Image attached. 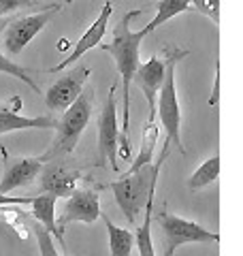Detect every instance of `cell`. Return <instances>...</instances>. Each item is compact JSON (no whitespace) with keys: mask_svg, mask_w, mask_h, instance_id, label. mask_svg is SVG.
Instances as JSON below:
<instances>
[{"mask_svg":"<svg viewBox=\"0 0 243 256\" xmlns=\"http://www.w3.org/2000/svg\"><path fill=\"white\" fill-rule=\"evenodd\" d=\"M148 13V9H130L124 13L116 28H113V41L111 43H100L98 47L109 54L113 60H116V66H118V73L120 79L124 84V120H122V126L124 130L120 132V148H118V154L128 158L130 156V141H128V126H130V84H132V77L139 68V52H141V43L145 38V32L139 30L134 32L130 28V24L134 18H141V15Z\"/></svg>","mask_w":243,"mask_h":256,"instance_id":"1","label":"cell"},{"mask_svg":"<svg viewBox=\"0 0 243 256\" xmlns=\"http://www.w3.org/2000/svg\"><path fill=\"white\" fill-rule=\"evenodd\" d=\"M168 150H171V143L164 141L158 160H152V164L141 166L139 171L124 173L120 180L109 184V190L113 192V196H116V203L120 205L122 214L126 216V220L130 224L139 220L148 196L152 192H156V184L160 178L162 164H164V160L168 156Z\"/></svg>","mask_w":243,"mask_h":256,"instance_id":"2","label":"cell"},{"mask_svg":"<svg viewBox=\"0 0 243 256\" xmlns=\"http://www.w3.org/2000/svg\"><path fill=\"white\" fill-rule=\"evenodd\" d=\"M92 109H94V88L84 86V90L72 100V105L64 109L62 118L56 122V137L52 141V146L40 154L43 162L60 160L75 152L81 134H84V130L92 120Z\"/></svg>","mask_w":243,"mask_h":256,"instance_id":"3","label":"cell"},{"mask_svg":"<svg viewBox=\"0 0 243 256\" xmlns=\"http://www.w3.org/2000/svg\"><path fill=\"white\" fill-rule=\"evenodd\" d=\"M190 52L188 50H182L177 45H164L162 47V56L166 60V66H164V79H162V86L158 90L156 98V114L160 116V124L162 128L166 130V141L175 143V148L180 150V154H186V148L182 143V134H180V128H182V109H180V98H177V88H175V66L177 62L184 60Z\"/></svg>","mask_w":243,"mask_h":256,"instance_id":"4","label":"cell"},{"mask_svg":"<svg viewBox=\"0 0 243 256\" xmlns=\"http://www.w3.org/2000/svg\"><path fill=\"white\" fill-rule=\"evenodd\" d=\"M158 224L164 235V256H173L177 248H182L186 244H218L220 235L214 230L202 228L200 224L186 220L182 216L171 214L162 205V210L158 212Z\"/></svg>","mask_w":243,"mask_h":256,"instance_id":"5","label":"cell"},{"mask_svg":"<svg viewBox=\"0 0 243 256\" xmlns=\"http://www.w3.org/2000/svg\"><path fill=\"white\" fill-rule=\"evenodd\" d=\"M102 184L92 182V178L84 175V186L75 188L68 194L66 203L62 207V214L58 218V228L64 233V228L72 222H84V224H94L100 218V190Z\"/></svg>","mask_w":243,"mask_h":256,"instance_id":"6","label":"cell"},{"mask_svg":"<svg viewBox=\"0 0 243 256\" xmlns=\"http://www.w3.org/2000/svg\"><path fill=\"white\" fill-rule=\"evenodd\" d=\"M60 4H52L43 11H36L32 15H22V18H13L9 26L4 28V50L9 56H20L26 45L34 38L47 24H50L56 15L60 13Z\"/></svg>","mask_w":243,"mask_h":256,"instance_id":"7","label":"cell"},{"mask_svg":"<svg viewBox=\"0 0 243 256\" xmlns=\"http://www.w3.org/2000/svg\"><path fill=\"white\" fill-rule=\"evenodd\" d=\"M118 84H111L107 92V100L98 118V166L107 164L113 171H120L118 148H120V128H118Z\"/></svg>","mask_w":243,"mask_h":256,"instance_id":"8","label":"cell"},{"mask_svg":"<svg viewBox=\"0 0 243 256\" xmlns=\"http://www.w3.org/2000/svg\"><path fill=\"white\" fill-rule=\"evenodd\" d=\"M2 156V178H0V194H9L18 188H28L36 182L40 169H43V160L36 158H22L11 156L4 148H0Z\"/></svg>","mask_w":243,"mask_h":256,"instance_id":"9","label":"cell"},{"mask_svg":"<svg viewBox=\"0 0 243 256\" xmlns=\"http://www.w3.org/2000/svg\"><path fill=\"white\" fill-rule=\"evenodd\" d=\"M68 68H70L68 73H64L45 92V105L50 111H64L68 105H72V100L79 96V92L84 90L86 82L92 75V70L86 64H77V66H68Z\"/></svg>","mask_w":243,"mask_h":256,"instance_id":"10","label":"cell"},{"mask_svg":"<svg viewBox=\"0 0 243 256\" xmlns=\"http://www.w3.org/2000/svg\"><path fill=\"white\" fill-rule=\"evenodd\" d=\"M38 175H40L38 194H52L56 198L68 196L77 188V184L84 180V173L81 171L70 169V166H66L64 162H58V160L43 162V169H40Z\"/></svg>","mask_w":243,"mask_h":256,"instance_id":"11","label":"cell"},{"mask_svg":"<svg viewBox=\"0 0 243 256\" xmlns=\"http://www.w3.org/2000/svg\"><path fill=\"white\" fill-rule=\"evenodd\" d=\"M164 66H166L164 56L154 54L145 64H139V68H136V73L132 77V82L139 86V90L143 92L145 100L150 105L148 122H156V98H158L162 79H164Z\"/></svg>","mask_w":243,"mask_h":256,"instance_id":"12","label":"cell"},{"mask_svg":"<svg viewBox=\"0 0 243 256\" xmlns=\"http://www.w3.org/2000/svg\"><path fill=\"white\" fill-rule=\"evenodd\" d=\"M111 13H113V4L107 2V4H104L102 9H100V15L94 20V24H90V28H88L84 34H81V38H79L77 45H75V50H72V52L66 56V60H62L60 64H56L54 68H50V73H60V70L72 66V64H75L84 54L90 52L92 47H98L100 41H102V36H104V32H107V24H109Z\"/></svg>","mask_w":243,"mask_h":256,"instance_id":"13","label":"cell"},{"mask_svg":"<svg viewBox=\"0 0 243 256\" xmlns=\"http://www.w3.org/2000/svg\"><path fill=\"white\" fill-rule=\"evenodd\" d=\"M56 201H58V198L52 196V194L22 196V205H24V203L32 205V212H28V214H30L38 224H43V228L47 230V233L58 239V244L64 248V242H62L64 233L58 228V224H56Z\"/></svg>","mask_w":243,"mask_h":256,"instance_id":"14","label":"cell"},{"mask_svg":"<svg viewBox=\"0 0 243 256\" xmlns=\"http://www.w3.org/2000/svg\"><path fill=\"white\" fill-rule=\"evenodd\" d=\"M58 120L52 116H38V118H26L20 116L18 111H2L0 114V134L15 132V130H28V128H56Z\"/></svg>","mask_w":243,"mask_h":256,"instance_id":"15","label":"cell"},{"mask_svg":"<svg viewBox=\"0 0 243 256\" xmlns=\"http://www.w3.org/2000/svg\"><path fill=\"white\" fill-rule=\"evenodd\" d=\"M100 218L107 226V235H109V256H130L132 248H134V235L130 230L113 224L111 218H107V214H100Z\"/></svg>","mask_w":243,"mask_h":256,"instance_id":"16","label":"cell"},{"mask_svg":"<svg viewBox=\"0 0 243 256\" xmlns=\"http://www.w3.org/2000/svg\"><path fill=\"white\" fill-rule=\"evenodd\" d=\"M154 198H156V192H152L145 201L143 207V222L141 226L136 228L134 233V246L139 250V256H156L154 252V244H152V220H154Z\"/></svg>","mask_w":243,"mask_h":256,"instance_id":"17","label":"cell"},{"mask_svg":"<svg viewBox=\"0 0 243 256\" xmlns=\"http://www.w3.org/2000/svg\"><path fill=\"white\" fill-rule=\"evenodd\" d=\"M190 6H192V0H160V2L156 4V15H154V20L143 28L145 36L152 34L154 30H158L164 22L173 20L175 15H182L186 11H190Z\"/></svg>","mask_w":243,"mask_h":256,"instance_id":"18","label":"cell"},{"mask_svg":"<svg viewBox=\"0 0 243 256\" xmlns=\"http://www.w3.org/2000/svg\"><path fill=\"white\" fill-rule=\"evenodd\" d=\"M156 146H158V126L156 122H148L143 128V141H141V150L136 154L134 162L130 164V169L126 173H132V171H139L141 166H148L152 164L154 154H156Z\"/></svg>","mask_w":243,"mask_h":256,"instance_id":"19","label":"cell"},{"mask_svg":"<svg viewBox=\"0 0 243 256\" xmlns=\"http://www.w3.org/2000/svg\"><path fill=\"white\" fill-rule=\"evenodd\" d=\"M220 175V156H212L202 162L196 171H194L190 178H188V188L190 190H202L207 188L209 184H214Z\"/></svg>","mask_w":243,"mask_h":256,"instance_id":"20","label":"cell"},{"mask_svg":"<svg viewBox=\"0 0 243 256\" xmlns=\"http://www.w3.org/2000/svg\"><path fill=\"white\" fill-rule=\"evenodd\" d=\"M0 73H4V75H11V77H15V79H22L24 84H26L32 92H36V94H40V88H38V84L32 79V70L30 68H26V66H22V64H18L15 60H11V58H6V56L0 52Z\"/></svg>","mask_w":243,"mask_h":256,"instance_id":"21","label":"cell"},{"mask_svg":"<svg viewBox=\"0 0 243 256\" xmlns=\"http://www.w3.org/2000/svg\"><path fill=\"white\" fill-rule=\"evenodd\" d=\"M52 4H40L38 0H0V18H6V15H18L20 11L26 9H38L43 11Z\"/></svg>","mask_w":243,"mask_h":256,"instance_id":"22","label":"cell"},{"mask_svg":"<svg viewBox=\"0 0 243 256\" xmlns=\"http://www.w3.org/2000/svg\"><path fill=\"white\" fill-rule=\"evenodd\" d=\"M32 230H34V237H36L40 256H60L58 252H56V242H54V237L43 228V224L32 222Z\"/></svg>","mask_w":243,"mask_h":256,"instance_id":"23","label":"cell"},{"mask_svg":"<svg viewBox=\"0 0 243 256\" xmlns=\"http://www.w3.org/2000/svg\"><path fill=\"white\" fill-rule=\"evenodd\" d=\"M190 9H194L196 13L209 18L216 26L220 24V0H192Z\"/></svg>","mask_w":243,"mask_h":256,"instance_id":"24","label":"cell"},{"mask_svg":"<svg viewBox=\"0 0 243 256\" xmlns=\"http://www.w3.org/2000/svg\"><path fill=\"white\" fill-rule=\"evenodd\" d=\"M218 98H220V62H216V77H214L212 96H209V107H216Z\"/></svg>","mask_w":243,"mask_h":256,"instance_id":"25","label":"cell"},{"mask_svg":"<svg viewBox=\"0 0 243 256\" xmlns=\"http://www.w3.org/2000/svg\"><path fill=\"white\" fill-rule=\"evenodd\" d=\"M22 107H24L22 96L20 94H13L9 100L0 102V114H2V111H22Z\"/></svg>","mask_w":243,"mask_h":256,"instance_id":"26","label":"cell"},{"mask_svg":"<svg viewBox=\"0 0 243 256\" xmlns=\"http://www.w3.org/2000/svg\"><path fill=\"white\" fill-rule=\"evenodd\" d=\"M2 205H22V196H6L0 194V218L6 220V214H11L9 210H2Z\"/></svg>","mask_w":243,"mask_h":256,"instance_id":"27","label":"cell"},{"mask_svg":"<svg viewBox=\"0 0 243 256\" xmlns=\"http://www.w3.org/2000/svg\"><path fill=\"white\" fill-rule=\"evenodd\" d=\"M13 18H18V15H6V18H0V32H4V28L9 26V22H11Z\"/></svg>","mask_w":243,"mask_h":256,"instance_id":"28","label":"cell"},{"mask_svg":"<svg viewBox=\"0 0 243 256\" xmlns=\"http://www.w3.org/2000/svg\"><path fill=\"white\" fill-rule=\"evenodd\" d=\"M58 50H68V41H66V38H62V41H60V45H58Z\"/></svg>","mask_w":243,"mask_h":256,"instance_id":"29","label":"cell"},{"mask_svg":"<svg viewBox=\"0 0 243 256\" xmlns=\"http://www.w3.org/2000/svg\"><path fill=\"white\" fill-rule=\"evenodd\" d=\"M64 256H68V254H66V250H64Z\"/></svg>","mask_w":243,"mask_h":256,"instance_id":"30","label":"cell"},{"mask_svg":"<svg viewBox=\"0 0 243 256\" xmlns=\"http://www.w3.org/2000/svg\"><path fill=\"white\" fill-rule=\"evenodd\" d=\"M66 2H72V0H66Z\"/></svg>","mask_w":243,"mask_h":256,"instance_id":"31","label":"cell"}]
</instances>
